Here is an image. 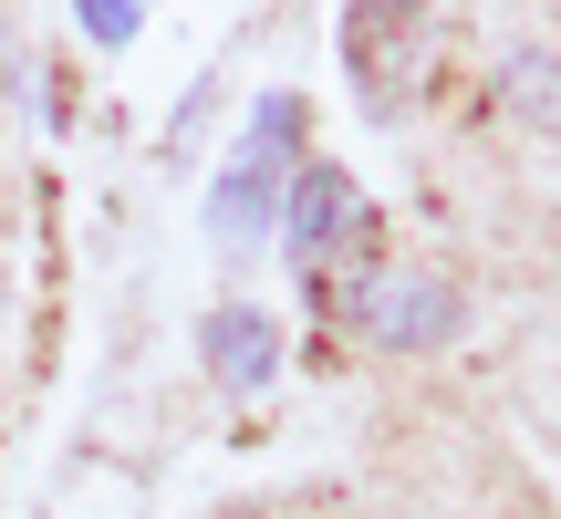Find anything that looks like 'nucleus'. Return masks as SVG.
<instances>
[{"mask_svg":"<svg viewBox=\"0 0 561 519\" xmlns=\"http://www.w3.org/2000/svg\"><path fill=\"white\" fill-rule=\"evenodd\" d=\"M291 146H301V94H261L240 157H229L219 187H208V240L219 250H261L280 229V187H291V166H301Z\"/></svg>","mask_w":561,"mask_h":519,"instance_id":"1","label":"nucleus"},{"mask_svg":"<svg viewBox=\"0 0 561 519\" xmlns=\"http://www.w3.org/2000/svg\"><path fill=\"white\" fill-rule=\"evenodd\" d=\"M343 73H354L364 115H405L426 83V0H354L343 11Z\"/></svg>","mask_w":561,"mask_h":519,"instance_id":"2","label":"nucleus"},{"mask_svg":"<svg viewBox=\"0 0 561 519\" xmlns=\"http://www.w3.org/2000/svg\"><path fill=\"white\" fill-rule=\"evenodd\" d=\"M343 312H354L375 343H405V354L458 333V291H447V280H426V270H354Z\"/></svg>","mask_w":561,"mask_h":519,"instance_id":"3","label":"nucleus"},{"mask_svg":"<svg viewBox=\"0 0 561 519\" xmlns=\"http://www.w3.org/2000/svg\"><path fill=\"white\" fill-rule=\"evenodd\" d=\"M364 208H354V177L343 166H291V208H280V250L301 260V270H322L333 260V240L354 229Z\"/></svg>","mask_w":561,"mask_h":519,"instance_id":"4","label":"nucleus"},{"mask_svg":"<svg viewBox=\"0 0 561 519\" xmlns=\"http://www.w3.org/2000/svg\"><path fill=\"white\" fill-rule=\"evenodd\" d=\"M198 343H208V374H219V395H261V384L280 374V322L250 312V301H219Z\"/></svg>","mask_w":561,"mask_h":519,"instance_id":"5","label":"nucleus"},{"mask_svg":"<svg viewBox=\"0 0 561 519\" xmlns=\"http://www.w3.org/2000/svg\"><path fill=\"white\" fill-rule=\"evenodd\" d=\"M500 104H520L530 125L561 136V53H510L500 62Z\"/></svg>","mask_w":561,"mask_h":519,"instance_id":"6","label":"nucleus"},{"mask_svg":"<svg viewBox=\"0 0 561 519\" xmlns=\"http://www.w3.org/2000/svg\"><path fill=\"white\" fill-rule=\"evenodd\" d=\"M73 21L104 42V53H125V42L146 32V0H73Z\"/></svg>","mask_w":561,"mask_h":519,"instance_id":"7","label":"nucleus"}]
</instances>
